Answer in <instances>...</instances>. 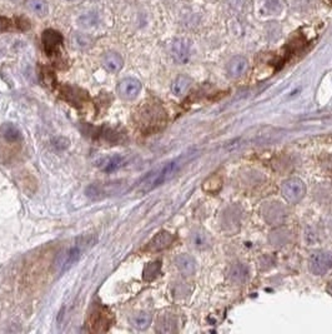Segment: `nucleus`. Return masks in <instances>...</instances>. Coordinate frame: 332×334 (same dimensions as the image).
I'll return each instance as SVG.
<instances>
[{
	"instance_id": "23",
	"label": "nucleus",
	"mask_w": 332,
	"mask_h": 334,
	"mask_svg": "<svg viewBox=\"0 0 332 334\" xmlns=\"http://www.w3.org/2000/svg\"><path fill=\"white\" fill-rule=\"evenodd\" d=\"M71 40H73V45L76 49H87L93 44V38L87 34H84V33H74Z\"/></svg>"
},
{
	"instance_id": "26",
	"label": "nucleus",
	"mask_w": 332,
	"mask_h": 334,
	"mask_svg": "<svg viewBox=\"0 0 332 334\" xmlns=\"http://www.w3.org/2000/svg\"><path fill=\"white\" fill-rule=\"evenodd\" d=\"M265 10L270 14H277L282 10V0H266Z\"/></svg>"
},
{
	"instance_id": "15",
	"label": "nucleus",
	"mask_w": 332,
	"mask_h": 334,
	"mask_svg": "<svg viewBox=\"0 0 332 334\" xmlns=\"http://www.w3.org/2000/svg\"><path fill=\"white\" fill-rule=\"evenodd\" d=\"M25 8L39 18L47 17L50 10L47 0H25Z\"/></svg>"
},
{
	"instance_id": "10",
	"label": "nucleus",
	"mask_w": 332,
	"mask_h": 334,
	"mask_svg": "<svg viewBox=\"0 0 332 334\" xmlns=\"http://www.w3.org/2000/svg\"><path fill=\"white\" fill-rule=\"evenodd\" d=\"M101 64L105 68V70H108L109 73H119L122 69V65H124V60H122V56L120 55L116 52H108L106 54H104L101 59Z\"/></svg>"
},
{
	"instance_id": "13",
	"label": "nucleus",
	"mask_w": 332,
	"mask_h": 334,
	"mask_svg": "<svg viewBox=\"0 0 332 334\" xmlns=\"http://www.w3.org/2000/svg\"><path fill=\"white\" fill-rule=\"evenodd\" d=\"M249 276L248 267L242 263H233L231 264L229 269H227V278L229 281L235 283V284H241L246 281Z\"/></svg>"
},
{
	"instance_id": "24",
	"label": "nucleus",
	"mask_w": 332,
	"mask_h": 334,
	"mask_svg": "<svg viewBox=\"0 0 332 334\" xmlns=\"http://www.w3.org/2000/svg\"><path fill=\"white\" fill-rule=\"evenodd\" d=\"M192 243L198 249H206L211 246V239H210L209 234L200 230V232H196L195 234L192 235Z\"/></svg>"
},
{
	"instance_id": "16",
	"label": "nucleus",
	"mask_w": 332,
	"mask_h": 334,
	"mask_svg": "<svg viewBox=\"0 0 332 334\" xmlns=\"http://www.w3.org/2000/svg\"><path fill=\"white\" fill-rule=\"evenodd\" d=\"M0 135L8 143H17L21 138V133L15 124L4 123L0 126Z\"/></svg>"
},
{
	"instance_id": "27",
	"label": "nucleus",
	"mask_w": 332,
	"mask_h": 334,
	"mask_svg": "<svg viewBox=\"0 0 332 334\" xmlns=\"http://www.w3.org/2000/svg\"><path fill=\"white\" fill-rule=\"evenodd\" d=\"M91 325H96V328L94 329L95 332H101V325H106L108 327V319L102 316V313H95L91 318Z\"/></svg>"
},
{
	"instance_id": "7",
	"label": "nucleus",
	"mask_w": 332,
	"mask_h": 334,
	"mask_svg": "<svg viewBox=\"0 0 332 334\" xmlns=\"http://www.w3.org/2000/svg\"><path fill=\"white\" fill-rule=\"evenodd\" d=\"M190 49H191L190 41L187 39H175L171 44V56L179 64H186L190 60V54H191Z\"/></svg>"
},
{
	"instance_id": "12",
	"label": "nucleus",
	"mask_w": 332,
	"mask_h": 334,
	"mask_svg": "<svg viewBox=\"0 0 332 334\" xmlns=\"http://www.w3.org/2000/svg\"><path fill=\"white\" fill-rule=\"evenodd\" d=\"M175 265L185 277L192 276L196 270V262L189 254H180L175 258Z\"/></svg>"
},
{
	"instance_id": "2",
	"label": "nucleus",
	"mask_w": 332,
	"mask_h": 334,
	"mask_svg": "<svg viewBox=\"0 0 332 334\" xmlns=\"http://www.w3.org/2000/svg\"><path fill=\"white\" fill-rule=\"evenodd\" d=\"M86 244H87V242L82 238L80 241L74 243L73 246H70L69 248H66L64 252L61 253L58 258V264H56V265H58L59 272L64 273V272H66L67 269H70V268L73 267L74 264H75L79 259L82 258V254H83V252H84Z\"/></svg>"
},
{
	"instance_id": "30",
	"label": "nucleus",
	"mask_w": 332,
	"mask_h": 334,
	"mask_svg": "<svg viewBox=\"0 0 332 334\" xmlns=\"http://www.w3.org/2000/svg\"><path fill=\"white\" fill-rule=\"evenodd\" d=\"M65 1H69V3H80L83 0H65Z\"/></svg>"
},
{
	"instance_id": "1",
	"label": "nucleus",
	"mask_w": 332,
	"mask_h": 334,
	"mask_svg": "<svg viewBox=\"0 0 332 334\" xmlns=\"http://www.w3.org/2000/svg\"><path fill=\"white\" fill-rule=\"evenodd\" d=\"M185 160H186V157H180V158L174 159V160L166 163L164 167L152 170L151 173H149L148 176L139 183L140 193L151 192L152 189L157 188L159 185L167 182L169 179H171L175 174L178 173V170L183 167Z\"/></svg>"
},
{
	"instance_id": "11",
	"label": "nucleus",
	"mask_w": 332,
	"mask_h": 334,
	"mask_svg": "<svg viewBox=\"0 0 332 334\" xmlns=\"http://www.w3.org/2000/svg\"><path fill=\"white\" fill-rule=\"evenodd\" d=\"M174 242V237H172L171 233L163 230V232L157 233L154 238L151 239V242L149 243L148 249L150 252H160V250L166 249L169 248L170 244Z\"/></svg>"
},
{
	"instance_id": "3",
	"label": "nucleus",
	"mask_w": 332,
	"mask_h": 334,
	"mask_svg": "<svg viewBox=\"0 0 332 334\" xmlns=\"http://www.w3.org/2000/svg\"><path fill=\"white\" fill-rule=\"evenodd\" d=\"M281 193L283 198L287 200L290 204H296L300 202L306 194V185L305 183L299 178L287 179L283 182L282 188H281Z\"/></svg>"
},
{
	"instance_id": "25",
	"label": "nucleus",
	"mask_w": 332,
	"mask_h": 334,
	"mask_svg": "<svg viewBox=\"0 0 332 334\" xmlns=\"http://www.w3.org/2000/svg\"><path fill=\"white\" fill-rule=\"evenodd\" d=\"M222 185V179L220 176H210L209 179H206L204 183V191L207 193H215V192L220 191V188Z\"/></svg>"
},
{
	"instance_id": "6",
	"label": "nucleus",
	"mask_w": 332,
	"mask_h": 334,
	"mask_svg": "<svg viewBox=\"0 0 332 334\" xmlns=\"http://www.w3.org/2000/svg\"><path fill=\"white\" fill-rule=\"evenodd\" d=\"M117 94L125 100H133L139 95L141 90V83L135 78H125L117 84Z\"/></svg>"
},
{
	"instance_id": "8",
	"label": "nucleus",
	"mask_w": 332,
	"mask_h": 334,
	"mask_svg": "<svg viewBox=\"0 0 332 334\" xmlns=\"http://www.w3.org/2000/svg\"><path fill=\"white\" fill-rule=\"evenodd\" d=\"M262 214L265 217L266 222L271 226H277L285 220L286 211L282 205L279 203H268L267 205L264 207L262 209Z\"/></svg>"
},
{
	"instance_id": "21",
	"label": "nucleus",
	"mask_w": 332,
	"mask_h": 334,
	"mask_svg": "<svg viewBox=\"0 0 332 334\" xmlns=\"http://www.w3.org/2000/svg\"><path fill=\"white\" fill-rule=\"evenodd\" d=\"M130 322L134 328L139 329V331H144L151 324V316L149 313H145V312H141V313H137L131 316Z\"/></svg>"
},
{
	"instance_id": "29",
	"label": "nucleus",
	"mask_w": 332,
	"mask_h": 334,
	"mask_svg": "<svg viewBox=\"0 0 332 334\" xmlns=\"http://www.w3.org/2000/svg\"><path fill=\"white\" fill-rule=\"evenodd\" d=\"M327 292H329V294L332 296V281H330L329 285H327Z\"/></svg>"
},
{
	"instance_id": "4",
	"label": "nucleus",
	"mask_w": 332,
	"mask_h": 334,
	"mask_svg": "<svg viewBox=\"0 0 332 334\" xmlns=\"http://www.w3.org/2000/svg\"><path fill=\"white\" fill-rule=\"evenodd\" d=\"M309 267L314 274L322 276L332 268V252L329 250H316L310 255Z\"/></svg>"
},
{
	"instance_id": "19",
	"label": "nucleus",
	"mask_w": 332,
	"mask_h": 334,
	"mask_svg": "<svg viewBox=\"0 0 332 334\" xmlns=\"http://www.w3.org/2000/svg\"><path fill=\"white\" fill-rule=\"evenodd\" d=\"M190 85H191V79H190L189 76L180 75L172 83L171 90L176 97H181V95H183V94L189 90Z\"/></svg>"
},
{
	"instance_id": "17",
	"label": "nucleus",
	"mask_w": 332,
	"mask_h": 334,
	"mask_svg": "<svg viewBox=\"0 0 332 334\" xmlns=\"http://www.w3.org/2000/svg\"><path fill=\"white\" fill-rule=\"evenodd\" d=\"M61 40H63V38H61L60 34L51 29H48L47 32L43 34L44 47H45V50H47L48 53L54 52V50L61 44Z\"/></svg>"
},
{
	"instance_id": "9",
	"label": "nucleus",
	"mask_w": 332,
	"mask_h": 334,
	"mask_svg": "<svg viewBox=\"0 0 332 334\" xmlns=\"http://www.w3.org/2000/svg\"><path fill=\"white\" fill-rule=\"evenodd\" d=\"M101 15L99 14V12L89 10V12H85L79 15L78 19H76V23L82 29L91 30L99 27L101 24Z\"/></svg>"
},
{
	"instance_id": "18",
	"label": "nucleus",
	"mask_w": 332,
	"mask_h": 334,
	"mask_svg": "<svg viewBox=\"0 0 332 334\" xmlns=\"http://www.w3.org/2000/svg\"><path fill=\"white\" fill-rule=\"evenodd\" d=\"M124 164V158L121 156H111L106 157L99 163V168L105 173H111L119 169Z\"/></svg>"
},
{
	"instance_id": "22",
	"label": "nucleus",
	"mask_w": 332,
	"mask_h": 334,
	"mask_svg": "<svg viewBox=\"0 0 332 334\" xmlns=\"http://www.w3.org/2000/svg\"><path fill=\"white\" fill-rule=\"evenodd\" d=\"M161 270V262L156 261V262H151V263H148L144 268V281H151L156 278L159 274H160Z\"/></svg>"
},
{
	"instance_id": "31",
	"label": "nucleus",
	"mask_w": 332,
	"mask_h": 334,
	"mask_svg": "<svg viewBox=\"0 0 332 334\" xmlns=\"http://www.w3.org/2000/svg\"><path fill=\"white\" fill-rule=\"evenodd\" d=\"M331 1H332V0H331Z\"/></svg>"
},
{
	"instance_id": "14",
	"label": "nucleus",
	"mask_w": 332,
	"mask_h": 334,
	"mask_svg": "<svg viewBox=\"0 0 332 334\" xmlns=\"http://www.w3.org/2000/svg\"><path fill=\"white\" fill-rule=\"evenodd\" d=\"M248 60L244 56H235L229 62L226 67L227 74L230 78H240L245 71L248 70Z\"/></svg>"
},
{
	"instance_id": "5",
	"label": "nucleus",
	"mask_w": 332,
	"mask_h": 334,
	"mask_svg": "<svg viewBox=\"0 0 332 334\" xmlns=\"http://www.w3.org/2000/svg\"><path fill=\"white\" fill-rule=\"evenodd\" d=\"M121 187V183H106V184H102V183H94L90 184L86 188V195L93 200H100L106 198L108 195H113V194H117L121 192L120 189Z\"/></svg>"
},
{
	"instance_id": "28",
	"label": "nucleus",
	"mask_w": 332,
	"mask_h": 334,
	"mask_svg": "<svg viewBox=\"0 0 332 334\" xmlns=\"http://www.w3.org/2000/svg\"><path fill=\"white\" fill-rule=\"evenodd\" d=\"M52 144H54V147L58 148V149H66V148L69 147L70 141H67L66 138L59 137V138H55L52 141Z\"/></svg>"
},
{
	"instance_id": "20",
	"label": "nucleus",
	"mask_w": 332,
	"mask_h": 334,
	"mask_svg": "<svg viewBox=\"0 0 332 334\" xmlns=\"http://www.w3.org/2000/svg\"><path fill=\"white\" fill-rule=\"evenodd\" d=\"M176 329V319L171 314H165L157 320V332L160 333H172Z\"/></svg>"
}]
</instances>
